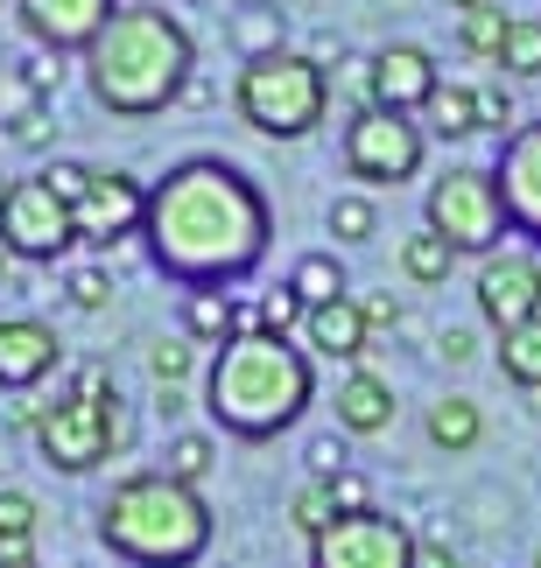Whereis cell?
<instances>
[{"label": "cell", "mask_w": 541, "mask_h": 568, "mask_svg": "<svg viewBox=\"0 0 541 568\" xmlns=\"http://www.w3.org/2000/svg\"><path fill=\"white\" fill-rule=\"evenodd\" d=\"M471 113H479V134H513V99L507 84H471Z\"/></svg>", "instance_id": "32"}, {"label": "cell", "mask_w": 541, "mask_h": 568, "mask_svg": "<svg viewBox=\"0 0 541 568\" xmlns=\"http://www.w3.org/2000/svg\"><path fill=\"white\" fill-rule=\"evenodd\" d=\"M500 379H513L521 393H541V316L500 337Z\"/></svg>", "instance_id": "24"}, {"label": "cell", "mask_w": 541, "mask_h": 568, "mask_svg": "<svg viewBox=\"0 0 541 568\" xmlns=\"http://www.w3.org/2000/svg\"><path fill=\"white\" fill-rule=\"evenodd\" d=\"M14 141H21V148H50V141H57V120H50V105H29V113L14 120Z\"/></svg>", "instance_id": "39"}, {"label": "cell", "mask_w": 541, "mask_h": 568, "mask_svg": "<svg viewBox=\"0 0 541 568\" xmlns=\"http://www.w3.org/2000/svg\"><path fill=\"white\" fill-rule=\"evenodd\" d=\"M331 485V506L338 513H365V477L359 470H338V477H323Z\"/></svg>", "instance_id": "41"}, {"label": "cell", "mask_w": 541, "mask_h": 568, "mask_svg": "<svg viewBox=\"0 0 541 568\" xmlns=\"http://www.w3.org/2000/svg\"><path fill=\"white\" fill-rule=\"evenodd\" d=\"M289 21H281L274 0H240V14H232V50H240L247 63L253 57H274V50H289Z\"/></svg>", "instance_id": "21"}, {"label": "cell", "mask_w": 541, "mask_h": 568, "mask_svg": "<svg viewBox=\"0 0 541 568\" xmlns=\"http://www.w3.org/2000/svg\"><path fill=\"white\" fill-rule=\"evenodd\" d=\"M338 519V506H331V485H323V477H310V485H302L295 498H289V527L302 534V540H317L323 527H331Z\"/></svg>", "instance_id": "29"}, {"label": "cell", "mask_w": 541, "mask_h": 568, "mask_svg": "<svg viewBox=\"0 0 541 568\" xmlns=\"http://www.w3.org/2000/svg\"><path fill=\"white\" fill-rule=\"evenodd\" d=\"M310 568H415V534L387 513H338L310 540Z\"/></svg>", "instance_id": "10"}, {"label": "cell", "mask_w": 541, "mask_h": 568, "mask_svg": "<svg viewBox=\"0 0 541 568\" xmlns=\"http://www.w3.org/2000/svg\"><path fill=\"white\" fill-rule=\"evenodd\" d=\"M14 14L29 21V36L42 42V50H92L99 29L113 21L120 8L113 0H14Z\"/></svg>", "instance_id": "15"}, {"label": "cell", "mask_w": 541, "mask_h": 568, "mask_svg": "<svg viewBox=\"0 0 541 568\" xmlns=\"http://www.w3.org/2000/svg\"><path fill=\"white\" fill-rule=\"evenodd\" d=\"M211 456H219V449H211V435H177V443H169V477H177V485H190V491H198L204 485V477H211Z\"/></svg>", "instance_id": "30"}, {"label": "cell", "mask_w": 541, "mask_h": 568, "mask_svg": "<svg viewBox=\"0 0 541 568\" xmlns=\"http://www.w3.org/2000/svg\"><path fill=\"white\" fill-rule=\"evenodd\" d=\"M21 84H29L36 99H57V84H63V57H57V50H42V42H36V50L21 57Z\"/></svg>", "instance_id": "35"}, {"label": "cell", "mask_w": 541, "mask_h": 568, "mask_svg": "<svg viewBox=\"0 0 541 568\" xmlns=\"http://www.w3.org/2000/svg\"><path fill=\"white\" fill-rule=\"evenodd\" d=\"M302 464H310V477H338L352 456H344V435H317L310 449H302Z\"/></svg>", "instance_id": "37"}, {"label": "cell", "mask_w": 541, "mask_h": 568, "mask_svg": "<svg viewBox=\"0 0 541 568\" xmlns=\"http://www.w3.org/2000/svg\"><path fill=\"white\" fill-rule=\"evenodd\" d=\"M479 435H485V414H479V400L450 393V400H437V407H429V443H437V449L464 456V449H479Z\"/></svg>", "instance_id": "22"}, {"label": "cell", "mask_w": 541, "mask_h": 568, "mask_svg": "<svg viewBox=\"0 0 541 568\" xmlns=\"http://www.w3.org/2000/svg\"><path fill=\"white\" fill-rule=\"evenodd\" d=\"M42 183H50L63 204H78L84 183H92V169H84V162H50V169H42Z\"/></svg>", "instance_id": "38"}, {"label": "cell", "mask_w": 541, "mask_h": 568, "mask_svg": "<svg viewBox=\"0 0 541 568\" xmlns=\"http://www.w3.org/2000/svg\"><path fill=\"white\" fill-rule=\"evenodd\" d=\"M479 8H492V0H450V14H479Z\"/></svg>", "instance_id": "44"}, {"label": "cell", "mask_w": 541, "mask_h": 568, "mask_svg": "<svg viewBox=\"0 0 541 568\" xmlns=\"http://www.w3.org/2000/svg\"><path fill=\"white\" fill-rule=\"evenodd\" d=\"M422 113H429L422 134H443V141H471V134H479V113H471V84H437V99H429Z\"/></svg>", "instance_id": "25"}, {"label": "cell", "mask_w": 541, "mask_h": 568, "mask_svg": "<svg viewBox=\"0 0 541 568\" xmlns=\"http://www.w3.org/2000/svg\"><path fill=\"white\" fill-rule=\"evenodd\" d=\"M240 331H253V316L226 288H190L183 295V337L190 344H232Z\"/></svg>", "instance_id": "19"}, {"label": "cell", "mask_w": 541, "mask_h": 568, "mask_svg": "<svg viewBox=\"0 0 541 568\" xmlns=\"http://www.w3.org/2000/svg\"><path fill=\"white\" fill-rule=\"evenodd\" d=\"M63 295H71L78 302V310H106V302H113V274H106V267H71V274H63Z\"/></svg>", "instance_id": "33"}, {"label": "cell", "mask_w": 541, "mask_h": 568, "mask_svg": "<svg viewBox=\"0 0 541 568\" xmlns=\"http://www.w3.org/2000/svg\"><path fill=\"white\" fill-rule=\"evenodd\" d=\"M415 568H458V548L450 540H415Z\"/></svg>", "instance_id": "43"}, {"label": "cell", "mask_w": 541, "mask_h": 568, "mask_svg": "<svg viewBox=\"0 0 541 568\" xmlns=\"http://www.w3.org/2000/svg\"><path fill=\"white\" fill-rule=\"evenodd\" d=\"M365 105H387V113H408L415 120L429 99H437V57L422 50V42H387V50L365 57Z\"/></svg>", "instance_id": "13"}, {"label": "cell", "mask_w": 541, "mask_h": 568, "mask_svg": "<svg viewBox=\"0 0 541 568\" xmlns=\"http://www.w3.org/2000/svg\"><path fill=\"white\" fill-rule=\"evenodd\" d=\"M71 217H78V246L113 253L120 239H134L148 225V183H134L127 169H92V183L71 204Z\"/></svg>", "instance_id": "11"}, {"label": "cell", "mask_w": 541, "mask_h": 568, "mask_svg": "<svg viewBox=\"0 0 541 568\" xmlns=\"http://www.w3.org/2000/svg\"><path fill=\"white\" fill-rule=\"evenodd\" d=\"M492 176H500V196H507V225L541 246V120L513 126V134L500 141Z\"/></svg>", "instance_id": "14"}, {"label": "cell", "mask_w": 541, "mask_h": 568, "mask_svg": "<svg viewBox=\"0 0 541 568\" xmlns=\"http://www.w3.org/2000/svg\"><path fill=\"white\" fill-rule=\"evenodd\" d=\"M479 316L492 323V331H521V323L541 316V260L534 246H507V253H485L479 260Z\"/></svg>", "instance_id": "12"}, {"label": "cell", "mask_w": 541, "mask_h": 568, "mask_svg": "<svg viewBox=\"0 0 541 568\" xmlns=\"http://www.w3.org/2000/svg\"><path fill=\"white\" fill-rule=\"evenodd\" d=\"M534 568H541V555H534Z\"/></svg>", "instance_id": "47"}, {"label": "cell", "mask_w": 541, "mask_h": 568, "mask_svg": "<svg viewBox=\"0 0 541 568\" xmlns=\"http://www.w3.org/2000/svg\"><path fill=\"white\" fill-rule=\"evenodd\" d=\"M380 232V211H373V196H338L331 204V239H344V246H359V239H373Z\"/></svg>", "instance_id": "31"}, {"label": "cell", "mask_w": 541, "mask_h": 568, "mask_svg": "<svg viewBox=\"0 0 541 568\" xmlns=\"http://www.w3.org/2000/svg\"><path fill=\"white\" fill-rule=\"evenodd\" d=\"M232 105H240V120L253 134L302 141V134L323 126V113H331V71H317L302 50L253 57V63H240V78H232Z\"/></svg>", "instance_id": "6"}, {"label": "cell", "mask_w": 541, "mask_h": 568, "mask_svg": "<svg viewBox=\"0 0 541 568\" xmlns=\"http://www.w3.org/2000/svg\"><path fill=\"white\" fill-rule=\"evenodd\" d=\"M57 358H63V344L42 316H0V386L8 393L42 386L57 373Z\"/></svg>", "instance_id": "16"}, {"label": "cell", "mask_w": 541, "mask_h": 568, "mask_svg": "<svg viewBox=\"0 0 541 568\" xmlns=\"http://www.w3.org/2000/svg\"><path fill=\"white\" fill-rule=\"evenodd\" d=\"M394 422V386L373 365H352V379L338 386V435H380Z\"/></svg>", "instance_id": "18"}, {"label": "cell", "mask_w": 541, "mask_h": 568, "mask_svg": "<svg viewBox=\"0 0 541 568\" xmlns=\"http://www.w3.org/2000/svg\"><path fill=\"white\" fill-rule=\"evenodd\" d=\"M437 358H450V365H464V358H479V337L464 331V323H450V331L437 337Z\"/></svg>", "instance_id": "42"}, {"label": "cell", "mask_w": 541, "mask_h": 568, "mask_svg": "<svg viewBox=\"0 0 541 568\" xmlns=\"http://www.w3.org/2000/svg\"><path fill=\"white\" fill-rule=\"evenodd\" d=\"M36 534H42V506L21 485H0V568L36 561Z\"/></svg>", "instance_id": "20"}, {"label": "cell", "mask_w": 541, "mask_h": 568, "mask_svg": "<svg viewBox=\"0 0 541 568\" xmlns=\"http://www.w3.org/2000/svg\"><path fill=\"white\" fill-rule=\"evenodd\" d=\"M450 260H458V253H450V246H443V239L429 232V225L401 239V274H408V281H422V288H437V281H450Z\"/></svg>", "instance_id": "26"}, {"label": "cell", "mask_w": 541, "mask_h": 568, "mask_svg": "<svg viewBox=\"0 0 541 568\" xmlns=\"http://www.w3.org/2000/svg\"><path fill=\"white\" fill-rule=\"evenodd\" d=\"M500 71H513V78H541V14H513L507 50H500Z\"/></svg>", "instance_id": "27"}, {"label": "cell", "mask_w": 541, "mask_h": 568, "mask_svg": "<svg viewBox=\"0 0 541 568\" xmlns=\"http://www.w3.org/2000/svg\"><path fill=\"white\" fill-rule=\"evenodd\" d=\"M295 323H302L295 288H274V295H261V310H253V331H268V337H289Z\"/></svg>", "instance_id": "34"}, {"label": "cell", "mask_w": 541, "mask_h": 568, "mask_svg": "<svg viewBox=\"0 0 541 568\" xmlns=\"http://www.w3.org/2000/svg\"><path fill=\"white\" fill-rule=\"evenodd\" d=\"M99 540L134 568H198L211 548V506L169 470H134L99 506Z\"/></svg>", "instance_id": "4"}, {"label": "cell", "mask_w": 541, "mask_h": 568, "mask_svg": "<svg viewBox=\"0 0 541 568\" xmlns=\"http://www.w3.org/2000/svg\"><path fill=\"white\" fill-rule=\"evenodd\" d=\"M190 71H198V50H190V29L156 0H134L99 29V42L84 50V78H92V99L120 120H156L190 92Z\"/></svg>", "instance_id": "2"}, {"label": "cell", "mask_w": 541, "mask_h": 568, "mask_svg": "<svg viewBox=\"0 0 541 568\" xmlns=\"http://www.w3.org/2000/svg\"><path fill=\"white\" fill-rule=\"evenodd\" d=\"M134 443V422H127V400L106 365H78L71 386L57 400H42V422H36V449L42 464L63 470V477H84L99 470L113 449Z\"/></svg>", "instance_id": "5"}, {"label": "cell", "mask_w": 541, "mask_h": 568, "mask_svg": "<svg viewBox=\"0 0 541 568\" xmlns=\"http://www.w3.org/2000/svg\"><path fill=\"white\" fill-rule=\"evenodd\" d=\"M71 246H78V217L42 176H21L0 190V253L8 260L42 267V260H63Z\"/></svg>", "instance_id": "9"}, {"label": "cell", "mask_w": 541, "mask_h": 568, "mask_svg": "<svg viewBox=\"0 0 541 568\" xmlns=\"http://www.w3.org/2000/svg\"><path fill=\"white\" fill-rule=\"evenodd\" d=\"M0 8H8V0H0Z\"/></svg>", "instance_id": "48"}, {"label": "cell", "mask_w": 541, "mask_h": 568, "mask_svg": "<svg viewBox=\"0 0 541 568\" xmlns=\"http://www.w3.org/2000/svg\"><path fill=\"white\" fill-rule=\"evenodd\" d=\"M310 393H317L310 352H295L289 337H268V331H240L211 358L204 407H211V422L226 435H240V443H274L281 428L302 422Z\"/></svg>", "instance_id": "3"}, {"label": "cell", "mask_w": 541, "mask_h": 568, "mask_svg": "<svg viewBox=\"0 0 541 568\" xmlns=\"http://www.w3.org/2000/svg\"><path fill=\"white\" fill-rule=\"evenodd\" d=\"M429 155V134L408 113H387V105H359L352 120H344V176L352 183H408Z\"/></svg>", "instance_id": "8"}, {"label": "cell", "mask_w": 541, "mask_h": 568, "mask_svg": "<svg viewBox=\"0 0 541 568\" xmlns=\"http://www.w3.org/2000/svg\"><path fill=\"white\" fill-rule=\"evenodd\" d=\"M302 337H310V352L317 358H344V365H365L373 352H365V316H359V302L344 295V302H323V310H302Z\"/></svg>", "instance_id": "17"}, {"label": "cell", "mask_w": 541, "mask_h": 568, "mask_svg": "<svg viewBox=\"0 0 541 568\" xmlns=\"http://www.w3.org/2000/svg\"><path fill=\"white\" fill-rule=\"evenodd\" d=\"M507 29H513V14H500V8L458 14V42H464L471 57H492V63H500V50H507Z\"/></svg>", "instance_id": "28"}, {"label": "cell", "mask_w": 541, "mask_h": 568, "mask_svg": "<svg viewBox=\"0 0 541 568\" xmlns=\"http://www.w3.org/2000/svg\"><path fill=\"white\" fill-rule=\"evenodd\" d=\"M352 302H359L365 331H394V323H401V302H394V295H380V288H373V295H352Z\"/></svg>", "instance_id": "40"}, {"label": "cell", "mask_w": 541, "mask_h": 568, "mask_svg": "<svg viewBox=\"0 0 541 568\" xmlns=\"http://www.w3.org/2000/svg\"><path fill=\"white\" fill-rule=\"evenodd\" d=\"M289 288H295L302 310L344 302V267H338V253H302V260H295V274H289Z\"/></svg>", "instance_id": "23"}, {"label": "cell", "mask_w": 541, "mask_h": 568, "mask_svg": "<svg viewBox=\"0 0 541 568\" xmlns=\"http://www.w3.org/2000/svg\"><path fill=\"white\" fill-rule=\"evenodd\" d=\"M8 281H14V267H8V253H0V288H8Z\"/></svg>", "instance_id": "45"}, {"label": "cell", "mask_w": 541, "mask_h": 568, "mask_svg": "<svg viewBox=\"0 0 541 568\" xmlns=\"http://www.w3.org/2000/svg\"><path fill=\"white\" fill-rule=\"evenodd\" d=\"M21 568H36V561H21Z\"/></svg>", "instance_id": "46"}, {"label": "cell", "mask_w": 541, "mask_h": 568, "mask_svg": "<svg viewBox=\"0 0 541 568\" xmlns=\"http://www.w3.org/2000/svg\"><path fill=\"white\" fill-rule=\"evenodd\" d=\"M148 260L183 288H232L268 260L274 211L261 183L226 155H190L162 183H148Z\"/></svg>", "instance_id": "1"}, {"label": "cell", "mask_w": 541, "mask_h": 568, "mask_svg": "<svg viewBox=\"0 0 541 568\" xmlns=\"http://www.w3.org/2000/svg\"><path fill=\"white\" fill-rule=\"evenodd\" d=\"M148 373H156V393H177L183 379H190V352H183V344H156V352H148Z\"/></svg>", "instance_id": "36"}, {"label": "cell", "mask_w": 541, "mask_h": 568, "mask_svg": "<svg viewBox=\"0 0 541 568\" xmlns=\"http://www.w3.org/2000/svg\"><path fill=\"white\" fill-rule=\"evenodd\" d=\"M429 232L443 239L450 253H500L507 239V196H500V176L492 169H443L429 183Z\"/></svg>", "instance_id": "7"}]
</instances>
